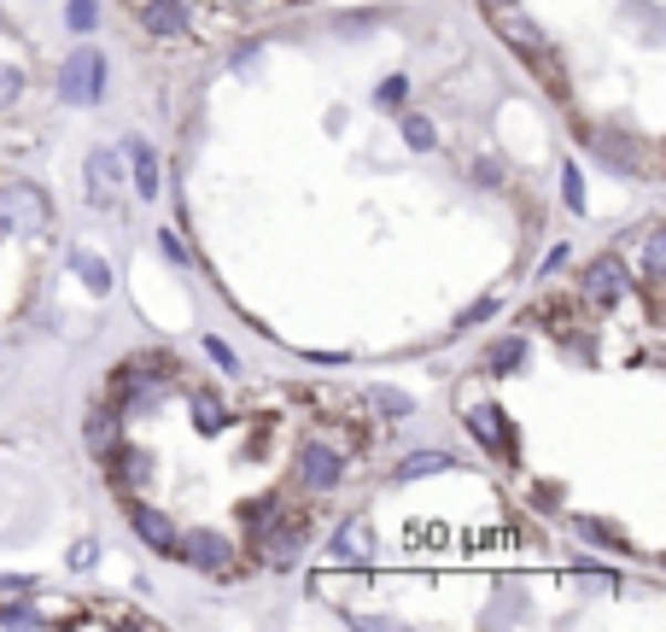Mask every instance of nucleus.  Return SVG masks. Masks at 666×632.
Listing matches in <instances>:
<instances>
[{
	"label": "nucleus",
	"mask_w": 666,
	"mask_h": 632,
	"mask_svg": "<svg viewBox=\"0 0 666 632\" xmlns=\"http://www.w3.org/2000/svg\"><path fill=\"white\" fill-rule=\"evenodd\" d=\"M404 100V76H392V83H381V106H398Z\"/></svg>",
	"instance_id": "c756f323"
},
{
	"label": "nucleus",
	"mask_w": 666,
	"mask_h": 632,
	"mask_svg": "<svg viewBox=\"0 0 666 632\" xmlns=\"http://www.w3.org/2000/svg\"><path fill=\"white\" fill-rule=\"evenodd\" d=\"M404 141H409L415 153H427L439 135H433V124H427V117H404Z\"/></svg>",
	"instance_id": "5701e85b"
},
{
	"label": "nucleus",
	"mask_w": 666,
	"mask_h": 632,
	"mask_svg": "<svg viewBox=\"0 0 666 632\" xmlns=\"http://www.w3.org/2000/svg\"><path fill=\"white\" fill-rule=\"evenodd\" d=\"M100 94H106V53L76 48L65 65H59V100H65V106H94Z\"/></svg>",
	"instance_id": "f03ea898"
},
{
	"label": "nucleus",
	"mask_w": 666,
	"mask_h": 632,
	"mask_svg": "<svg viewBox=\"0 0 666 632\" xmlns=\"http://www.w3.org/2000/svg\"><path fill=\"white\" fill-rule=\"evenodd\" d=\"M486 7H509V0H486Z\"/></svg>",
	"instance_id": "2f4dec72"
},
{
	"label": "nucleus",
	"mask_w": 666,
	"mask_h": 632,
	"mask_svg": "<svg viewBox=\"0 0 666 632\" xmlns=\"http://www.w3.org/2000/svg\"><path fill=\"white\" fill-rule=\"evenodd\" d=\"M194 416H199V427H211V434L222 427V411H217V398H199V404H194Z\"/></svg>",
	"instance_id": "bb28decb"
},
{
	"label": "nucleus",
	"mask_w": 666,
	"mask_h": 632,
	"mask_svg": "<svg viewBox=\"0 0 666 632\" xmlns=\"http://www.w3.org/2000/svg\"><path fill=\"white\" fill-rule=\"evenodd\" d=\"M205 352H211V363H217V370H228V375H235V352H228L222 340H205Z\"/></svg>",
	"instance_id": "cd10ccee"
},
{
	"label": "nucleus",
	"mask_w": 666,
	"mask_h": 632,
	"mask_svg": "<svg viewBox=\"0 0 666 632\" xmlns=\"http://www.w3.org/2000/svg\"><path fill=\"white\" fill-rule=\"evenodd\" d=\"M299 557H304V527H299V521H287V527H275V533H263V562L293 568Z\"/></svg>",
	"instance_id": "6e6552de"
},
{
	"label": "nucleus",
	"mask_w": 666,
	"mask_h": 632,
	"mask_svg": "<svg viewBox=\"0 0 666 632\" xmlns=\"http://www.w3.org/2000/svg\"><path fill=\"white\" fill-rule=\"evenodd\" d=\"M141 24H147L153 35H181L187 30V7H181V0H147V7H141Z\"/></svg>",
	"instance_id": "9b49d317"
},
{
	"label": "nucleus",
	"mask_w": 666,
	"mask_h": 632,
	"mask_svg": "<svg viewBox=\"0 0 666 632\" xmlns=\"http://www.w3.org/2000/svg\"><path fill=\"white\" fill-rule=\"evenodd\" d=\"M187 568H228V539L222 533H187L170 545Z\"/></svg>",
	"instance_id": "0eeeda50"
},
{
	"label": "nucleus",
	"mask_w": 666,
	"mask_h": 632,
	"mask_svg": "<svg viewBox=\"0 0 666 632\" xmlns=\"http://www.w3.org/2000/svg\"><path fill=\"white\" fill-rule=\"evenodd\" d=\"M497 35H503V42H509L514 53H532V59H544V53H550L544 30H538L527 12H509V7H497Z\"/></svg>",
	"instance_id": "39448f33"
},
{
	"label": "nucleus",
	"mask_w": 666,
	"mask_h": 632,
	"mask_svg": "<svg viewBox=\"0 0 666 632\" xmlns=\"http://www.w3.org/2000/svg\"><path fill=\"white\" fill-rule=\"evenodd\" d=\"M0 591H30V580H24V574H18V580H7V574H0Z\"/></svg>",
	"instance_id": "7c9ffc66"
},
{
	"label": "nucleus",
	"mask_w": 666,
	"mask_h": 632,
	"mask_svg": "<svg viewBox=\"0 0 666 632\" xmlns=\"http://www.w3.org/2000/svg\"><path fill=\"white\" fill-rule=\"evenodd\" d=\"M561 199H568L573 211H585V176H579V170H568V176H561Z\"/></svg>",
	"instance_id": "393cba45"
},
{
	"label": "nucleus",
	"mask_w": 666,
	"mask_h": 632,
	"mask_svg": "<svg viewBox=\"0 0 666 632\" xmlns=\"http://www.w3.org/2000/svg\"><path fill=\"white\" fill-rule=\"evenodd\" d=\"M0 626H41V615L24 609V603H7V609H0Z\"/></svg>",
	"instance_id": "a878e982"
},
{
	"label": "nucleus",
	"mask_w": 666,
	"mask_h": 632,
	"mask_svg": "<svg viewBox=\"0 0 666 632\" xmlns=\"http://www.w3.org/2000/svg\"><path fill=\"white\" fill-rule=\"evenodd\" d=\"M340 452H327V445H304L299 452V480L310 493H327V486H340Z\"/></svg>",
	"instance_id": "423d86ee"
},
{
	"label": "nucleus",
	"mask_w": 666,
	"mask_h": 632,
	"mask_svg": "<svg viewBox=\"0 0 666 632\" xmlns=\"http://www.w3.org/2000/svg\"><path fill=\"white\" fill-rule=\"evenodd\" d=\"M269 516H275V504H252V509H240V521H252V527H269Z\"/></svg>",
	"instance_id": "c85d7f7f"
},
{
	"label": "nucleus",
	"mask_w": 666,
	"mask_h": 632,
	"mask_svg": "<svg viewBox=\"0 0 666 632\" xmlns=\"http://www.w3.org/2000/svg\"><path fill=\"white\" fill-rule=\"evenodd\" d=\"M520 358H527V340H497V345H491V370H497V375H514Z\"/></svg>",
	"instance_id": "f3484780"
},
{
	"label": "nucleus",
	"mask_w": 666,
	"mask_h": 632,
	"mask_svg": "<svg viewBox=\"0 0 666 632\" xmlns=\"http://www.w3.org/2000/svg\"><path fill=\"white\" fill-rule=\"evenodd\" d=\"M94 12H100V0H71V7H65V24H71L76 35H89V30H94Z\"/></svg>",
	"instance_id": "4be33fe9"
},
{
	"label": "nucleus",
	"mask_w": 666,
	"mask_h": 632,
	"mask_svg": "<svg viewBox=\"0 0 666 632\" xmlns=\"http://www.w3.org/2000/svg\"><path fill=\"white\" fill-rule=\"evenodd\" d=\"M620 293H626V270H620L614 258H596L585 270V304L591 311H614Z\"/></svg>",
	"instance_id": "7ed1b4c3"
},
{
	"label": "nucleus",
	"mask_w": 666,
	"mask_h": 632,
	"mask_svg": "<svg viewBox=\"0 0 666 632\" xmlns=\"http://www.w3.org/2000/svg\"><path fill=\"white\" fill-rule=\"evenodd\" d=\"M596 153L602 158H608V165H626V170H643V147H637V141L632 135H596Z\"/></svg>",
	"instance_id": "ddd939ff"
},
{
	"label": "nucleus",
	"mask_w": 666,
	"mask_h": 632,
	"mask_svg": "<svg viewBox=\"0 0 666 632\" xmlns=\"http://www.w3.org/2000/svg\"><path fill=\"white\" fill-rule=\"evenodd\" d=\"M468 427L491 445V452L509 457V422H503V411H497V404H474V411H468Z\"/></svg>",
	"instance_id": "1a4fd4ad"
},
{
	"label": "nucleus",
	"mask_w": 666,
	"mask_h": 632,
	"mask_svg": "<svg viewBox=\"0 0 666 632\" xmlns=\"http://www.w3.org/2000/svg\"><path fill=\"white\" fill-rule=\"evenodd\" d=\"M374 404H381L386 416H409V411H415V398L398 393V386H374Z\"/></svg>",
	"instance_id": "aec40b11"
},
{
	"label": "nucleus",
	"mask_w": 666,
	"mask_h": 632,
	"mask_svg": "<svg viewBox=\"0 0 666 632\" xmlns=\"http://www.w3.org/2000/svg\"><path fill=\"white\" fill-rule=\"evenodd\" d=\"M117 457H123V463H117V475H123V480H129V486H135V480H147V468H153V463H147V457H141V452H135V445H117Z\"/></svg>",
	"instance_id": "412c9836"
},
{
	"label": "nucleus",
	"mask_w": 666,
	"mask_h": 632,
	"mask_svg": "<svg viewBox=\"0 0 666 632\" xmlns=\"http://www.w3.org/2000/svg\"><path fill=\"white\" fill-rule=\"evenodd\" d=\"M368 550H374V533H368V521H363V516H351L340 533H333V557H345V562H368Z\"/></svg>",
	"instance_id": "9d476101"
},
{
	"label": "nucleus",
	"mask_w": 666,
	"mask_h": 632,
	"mask_svg": "<svg viewBox=\"0 0 666 632\" xmlns=\"http://www.w3.org/2000/svg\"><path fill=\"white\" fill-rule=\"evenodd\" d=\"M135 533L147 539L153 550H170L176 545V527H170V516H158V509H135Z\"/></svg>",
	"instance_id": "2eb2a0df"
},
{
	"label": "nucleus",
	"mask_w": 666,
	"mask_h": 632,
	"mask_svg": "<svg viewBox=\"0 0 666 632\" xmlns=\"http://www.w3.org/2000/svg\"><path fill=\"white\" fill-rule=\"evenodd\" d=\"M660 270H666V235H649V247H643V281L660 288Z\"/></svg>",
	"instance_id": "6ab92c4d"
},
{
	"label": "nucleus",
	"mask_w": 666,
	"mask_h": 632,
	"mask_svg": "<svg viewBox=\"0 0 666 632\" xmlns=\"http://www.w3.org/2000/svg\"><path fill=\"white\" fill-rule=\"evenodd\" d=\"M117 188H123V153L94 147L89 153V199H94V206H112Z\"/></svg>",
	"instance_id": "20e7f679"
},
{
	"label": "nucleus",
	"mask_w": 666,
	"mask_h": 632,
	"mask_svg": "<svg viewBox=\"0 0 666 632\" xmlns=\"http://www.w3.org/2000/svg\"><path fill=\"white\" fill-rule=\"evenodd\" d=\"M18 94H24V71H18V65H0V112H7Z\"/></svg>",
	"instance_id": "b1692460"
},
{
	"label": "nucleus",
	"mask_w": 666,
	"mask_h": 632,
	"mask_svg": "<svg viewBox=\"0 0 666 632\" xmlns=\"http://www.w3.org/2000/svg\"><path fill=\"white\" fill-rule=\"evenodd\" d=\"M439 468H450V457H445V452H422V457L398 463V480H422V475H439Z\"/></svg>",
	"instance_id": "a211bd4d"
},
{
	"label": "nucleus",
	"mask_w": 666,
	"mask_h": 632,
	"mask_svg": "<svg viewBox=\"0 0 666 632\" xmlns=\"http://www.w3.org/2000/svg\"><path fill=\"white\" fill-rule=\"evenodd\" d=\"M89 452L106 463L117 452V404H100V411L89 416Z\"/></svg>",
	"instance_id": "f8f14e48"
},
{
	"label": "nucleus",
	"mask_w": 666,
	"mask_h": 632,
	"mask_svg": "<svg viewBox=\"0 0 666 632\" xmlns=\"http://www.w3.org/2000/svg\"><path fill=\"white\" fill-rule=\"evenodd\" d=\"M71 263H76V276L89 281V293H112V270H106V258H100V252L76 247V252H71Z\"/></svg>",
	"instance_id": "dca6fc26"
},
{
	"label": "nucleus",
	"mask_w": 666,
	"mask_h": 632,
	"mask_svg": "<svg viewBox=\"0 0 666 632\" xmlns=\"http://www.w3.org/2000/svg\"><path fill=\"white\" fill-rule=\"evenodd\" d=\"M123 153L135 158V188H141V199H153V194H158V158H153V147H147V141H129Z\"/></svg>",
	"instance_id": "4468645a"
},
{
	"label": "nucleus",
	"mask_w": 666,
	"mask_h": 632,
	"mask_svg": "<svg viewBox=\"0 0 666 632\" xmlns=\"http://www.w3.org/2000/svg\"><path fill=\"white\" fill-rule=\"evenodd\" d=\"M48 217H53V206L35 182H7V188H0V229L7 235H41Z\"/></svg>",
	"instance_id": "f257e3e1"
}]
</instances>
